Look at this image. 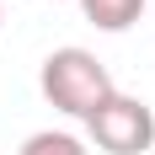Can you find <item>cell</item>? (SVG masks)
Wrapping results in <instances>:
<instances>
[{
  "instance_id": "277c9868",
  "label": "cell",
  "mask_w": 155,
  "mask_h": 155,
  "mask_svg": "<svg viewBox=\"0 0 155 155\" xmlns=\"http://www.w3.org/2000/svg\"><path fill=\"white\" fill-rule=\"evenodd\" d=\"M16 155H91V150H86L75 134H54V128H43V134H32Z\"/></svg>"
},
{
  "instance_id": "5b68a950",
  "label": "cell",
  "mask_w": 155,
  "mask_h": 155,
  "mask_svg": "<svg viewBox=\"0 0 155 155\" xmlns=\"http://www.w3.org/2000/svg\"><path fill=\"white\" fill-rule=\"evenodd\" d=\"M0 21H5V11H0Z\"/></svg>"
},
{
  "instance_id": "6da1fadb",
  "label": "cell",
  "mask_w": 155,
  "mask_h": 155,
  "mask_svg": "<svg viewBox=\"0 0 155 155\" xmlns=\"http://www.w3.org/2000/svg\"><path fill=\"white\" fill-rule=\"evenodd\" d=\"M38 86H43V96H48V107H59L64 118H91L102 102H107L118 86H112V75H107V64L96 59L91 48H54L43 59V70H38Z\"/></svg>"
},
{
  "instance_id": "7a4b0ae2",
  "label": "cell",
  "mask_w": 155,
  "mask_h": 155,
  "mask_svg": "<svg viewBox=\"0 0 155 155\" xmlns=\"http://www.w3.org/2000/svg\"><path fill=\"white\" fill-rule=\"evenodd\" d=\"M86 134L102 155H144L155 144V112L144 107L139 96H123L112 91L102 107L86 118Z\"/></svg>"
},
{
  "instance_id": "3957f363",
  "label": "cell",
  "mask_w": 155,
  "mask_h": 155,
  "mask_svg": "<svg viewBox=\"0 0 155 155\" xmlns=\"http://www.w3.org/2000/svg\"><path fill=\"white\" fill-rule=\"evenodd\" d=\"M75 5L86 11V21H91L96 32H128L144 16L150 0H75Z\"/></svg>"
}]
</instances>
